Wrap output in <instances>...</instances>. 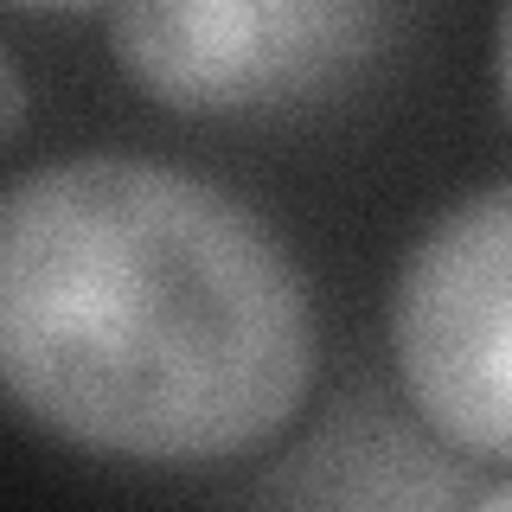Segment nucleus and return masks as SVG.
I'll list each match as a JSON object with an SVG mask.
<instances>
[{
	"label": "nucleus",
	"mask_w": 512,
	"mask_h": 512,
	"mask_svg": "<svg viewBox=\"0 0 512 512\" xmlns=\"http://www.w3.org/2000/svg\"><path fill=\"white\" fill-rule=\"evenodd\" d=\"M391 359L442 442L512 461V180L416 237L391 288Z\"/></svg>",
	"instance_id": "obj_2"
},
{
	"label": "nucleus",
	"mask_w": 512,
	"mask_h": 512,
	"mask_svg": "<svg viewBox=\"0 0 512 512\" xmlns=\"http://www.w3.org/2000/svg\"><path fill=\"white\" fill-rule=\"evenodd\" d=\"M20 122H26V77L7 58V45H0V148L20 135Z\"/></svg>",
	"instance_id": "obj_4"
},
{
	"label": "nucleus",
	"mask_w": 512,
	"mask_h": 512,
	"mask_svg": "<svg viewBox=\"0 0 512 512\" xmlns=\"http://www.w3.org/2000/svg\"><path fill=\"white\" fill-rule=\"evenodd\" d=\"M468 512H512V480H506V487H493V493H480Z\"/></svg>",
	"instance_id": "obj_6"
},
{
	"label": "nucleus",
	"mask_w": 512,
	"mask_h": 512,
	"mask_svg": "<svg viewBox=\"0 0 512 512\" xmlns=\"http://www.w3.org/2000/svg\"><path fill=\"white\" fill-rule=\"evenodd\" d=\"M493 64H500V90H506V109H512V7L493 20Z\"/></svg>",
	"instance_id": "obj_5"
},
{
	"label": "nucleus",
	"mask_w": 512,
	"mask_h": 512,
	"mask_svg": "<svg viewBox=\"0 0 512 512\" xmlns=\"http://www.w3.org/2000/svg\"><path fill=\"white\" fill-rule=\"evenodd\" d=\"M314 301L212 180L77 154L0 186V397L122 461H224L295 416Z\"/></svg>",
	"instance_id": "obj_1"
},
{
	"label": "nucleus",
	"mask_w": 512,
	"mask_h": 512,
	"mask_svg": "<svg viewBox=\"0 0 512 512\" xmlns=\"http://www.w3.org/2000/svg\"><path fill=\"white\" fill-rule=\"evenodd\" d=\"M384 13L352 0H135L109 13L128 84L180 116L295 103L378 52Z\"/></svg>",
	"instance_id": "obj_3"
}]
</instances>
